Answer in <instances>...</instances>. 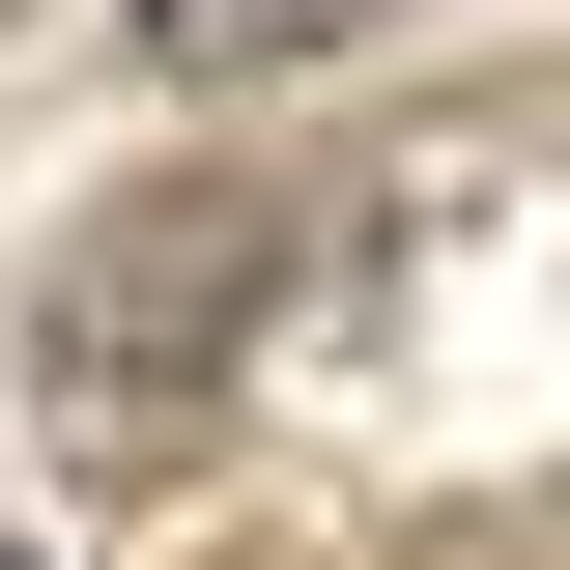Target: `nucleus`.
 Listing matches in <instances>:
<instances>
[{"instance_id": "obj_1", "label": "nucleus", "mask_w": 570, "mask_h": 570, "mask_svg": "<svg viewBox=\"0 0 570 570\" xmlns=\"http://www.w3.org/2000/svg\"><path fill=\"white\" fill-rule=\"evenodd\" d=\"M285 257H314V228H285L257 171H171V200L58 228V428L86 456H171V428L228 400V343L285 314Z\"/></svg>"}, {"instance_id": "obj_2", "label": "nucleus", "mask_w": 570, "mask_h": 570, "mask_svg": "<svg viewBox=\"0 0 570 570\" xmlns=\"http://www.w3.org/2000/svg\"><path fill=\"white\" fill-rule=\"evenodd\" d=\"M343 29H400V0H142L171 86H285V58H343Z\"/></svg>"}]
</instances>
